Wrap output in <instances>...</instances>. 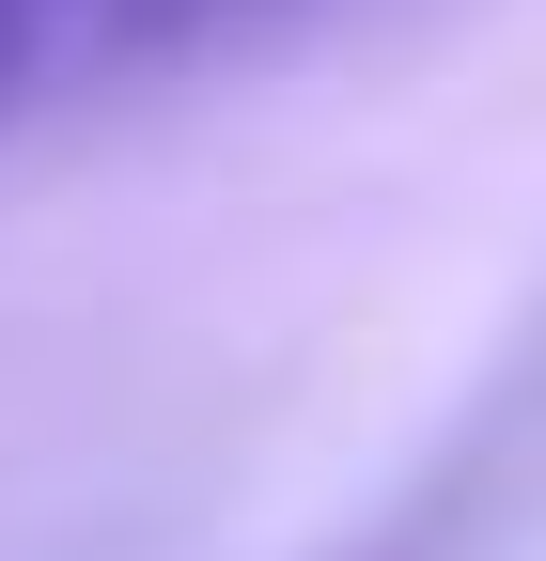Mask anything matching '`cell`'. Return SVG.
I'll list each match as a JSON object with an SVG mask.
<instances>
[{"mask_svg":"<svg viewBox=\"0 0 546 561\" xmlns=\"http://www.w3.org/2000/svg\"><path fill=\"white\" fill-rule=\"evenodd\" d=\"M265 16H297V0H0V157H16L32 125L94 110L125 79H172L203 47H250Z\"/></svg>","mask_w":546,"mask_h":561,"instance_id":"6da1fadb","label":"cell"},{"mask_svg":"<svg viewBox=\"0 0 546 561\" xmlns=\"http://www.w3.org/2000/svg\"><path fill=\"white\" fill-rule=\"evenodd\" d=\"M531 483H546V328L485 375V405H468L453 437L390 483V515H375L344 561H485V546L515 530V500H531Z\"/></svg>","mask_w":546,"mask_h":561,"instance_id":"7a4b0ae2","label":"cell"}]
</instances>
